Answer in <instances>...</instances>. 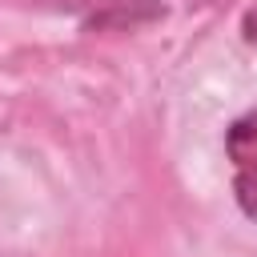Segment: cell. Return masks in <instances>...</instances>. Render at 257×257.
Wrapping results in <instances>:
<instances>
[{"mask_svg":"<svg viewBox=\"0 0 257 257\" xmlns=\"http://www.w3.org/2000/svg\"><path fill=\"white\" fill-rule=\"evenodd\" d=\"M225 153L237 169H257V108L237 116L225 133Z\"/></svg>","mask_w":257,"mask_h":257,"instance_id":"obj_2","label":"cell"},{"mask_svg":"<svg viewBox=\"0 0 257 257\" xmlns=\"http://www.w3.org/2000/svg\"><path fill=\"white\" fill-rule=\"evenodd\" d=\"M241 28H245V40H257V8H253L245 20H241Z\"/></svg>","mask_w":257,"mask_h":257,"instance_id":"obj_4","label":"cell"},{"mask_svg":"<svg viewBox=\"0 0 257 257\" xmlns=\"http://www.w3.org/2000/svg\"><path fill=\"white\" fill-rule=\"evenodd\" d=\"M72 8H84V24H137L161 12V0H68Z\"/></svg>","mask_w":257,"mask_h":257,"instance_id":"obj_1","label":"cell"},{"mask_svg":"<svg viewBox=\"0 0 257 257\" xmlns=\"http://www.w3.org/2000/svg\"><path fill=\"white\" fill-rule=\"evenodd\" d=\"M189 4H213V0H189Z\"/></svg>","mask_w":257,"mask_h":257,"instance_id":"obj_5","label":"cell"},{"mask_svg":"<svg viewBox=\"0 0 257 257\" xmlns=\"http://www.w3.org/2000/svg\"><path fill=\"white\" fill-rule=\"evenodd\" d=\"M233 197H237L241 213L257 221V169H237V177H233Z\"/></svg>","mask_w":257,"mask_h":257,"instance_id":"obj_3","label":"cell"}]
</instances>
